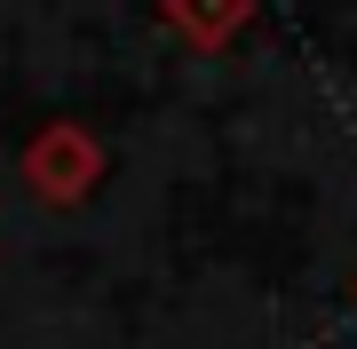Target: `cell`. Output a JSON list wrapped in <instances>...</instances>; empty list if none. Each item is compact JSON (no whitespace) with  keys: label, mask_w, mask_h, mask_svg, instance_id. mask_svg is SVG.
I'll return each instance as SVG.
<instances>
[{"label":"cell","mask_w":357,"mask_h":349,"mask_svg":"<svg viewBox=\"0 0 357 349\" xmlns=\"http://www.w3.org/2000/svg\"><path fill=\"white\" fill-rule=\"evenodd\" d=\"M103 143L79 127V119H48L32 143H24V191L48 199V207H79V199L103 183Z\"/></svg>","instance_id":"1"},{"label":"cell","mask_w":357,"mask_h":349,"mask_svg":"<svg viewBox=\"0 0 357 349\" xmlns=\"http://www.w3.org/2000/svg\"><path fill=\"white\" fill-rule=\"evenodd\" d=\"M167 32L191 40V48H230V40L246 32V16H255V0H159Z\"/></svg>","instance_id":"2"}]
</instances>
